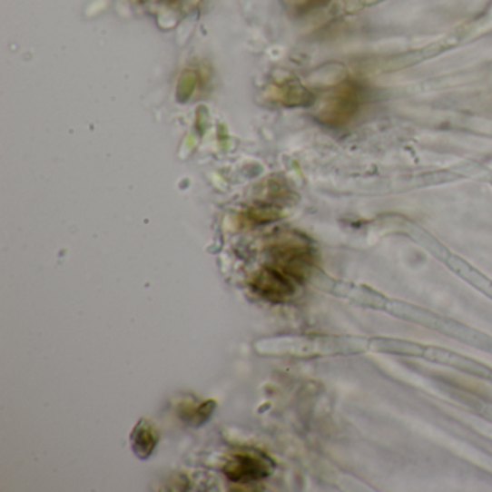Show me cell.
Segmentation results:
<instances>
[{"instance_id":"1","label":"cell","mask_w":492,"mask_h":492,"mask_svg":"<svg viewBox=\"0 0 492 492\" xmlns=\"http://www.w3.org/2000/svg\"><path fill=\"white\" fill-rule=\"evenodd\" d=\"M271 266L302 285L317 268L318 253L305 234L293 230H281L271 237L268 247Z\"/></svg>"},{"instance_id":"2","label":"cell","mask_w":492,"mask_h":492,"mask_svg":"<svg viewBox=\"0 0 492 492\" xmlns=\"http://www.w3.org/2000/svg\"><path fill=\"white\" fill-rule=\"evenodd\" d=\"M369 102V88L359 78L347 77L330 88L318 110L320 123L330 129H344L354 123Z\"/></svg>"},{"instance_id":"3","label":"cell","mask_w":492,"mask_h":492,"mask_svg":"<svg viewBox=\"0 0 492 492\" xmlns=\"http://www.w3.org/2000/svg\"><path fill=\"white\" fill-rule=\"evenodd\" d=\"M225 477L239 486H251L269 478L274 471V462L261 450H244L234 454L224 465Z\"/></svg>"},{"instance_id":"4","label":"cell","mask_w":492,"mask_h":492,"mask_svg":"<svg viewBox=\"0 0 492 492\" xmlns=\"http://www.w3.org/2000/svg\"><path fill=\"white\" fill-rule=\"evenodd\" d=\"M295 280L274 266H264L250 278V288L259 298L271 303H285L296 293Z\"/></svg>"},{"instance_id":"5","label":"cell","mask_w":492,"mask_h":492,"mask_svg":"<svg viewBox=\"0 0 492 492\" xmlns=\"http://www.w3.org/2000/svg\"><path fill=\"white\" fill-rule=\"evenodd\" d=\"M268 94L269 99L285 107L310 106L313 103L310 90L302 83L290 78L271 84Z\"/></svg>"},{"instance_id":"6","label":"cell","mask_w":492,"mask_h":492,"mask_svg":"<svg viewBox=\"0 0 492 492\" xmlns=\"http://www.w3.org/2000/svg\"><path fill=\"white\" fill-rule=\"evenodd\" d=\"M159 438L161 437H159L158 428L153 425V422H151L148 418H142L134 425L133 430L131 433V445L133 454L141 461H146L155 452Z\"/></svg>"},{"instance_id":"7","label":"cell","mask_w":492,"mask_h":492,"mask_svg":"<svg viewBox=\"0 0 492 492\" xmlns=\"http://www.w3.org/2000/svg\"><path fill=\"white\" fill-rule=\"evenodd\" d=\"M283 217V208L276 202H257L241 214V221L249 225H263Z\"/></svg>"},{"instance_id":"8","label":"cell","mask_w":492,"mask_h":492,"mask_svg":"<svg viewBox=\"0 0 492 492\" xmlns=\"http://www.w3.org/2000/svg\"><path fill=\"white\" fill-rule=\"evenodd\" d=\"M215 408H217V401H202L201 405H198V408H193L191 411H185L182 418H187L188 422L192 423L193 426L204 425L212 418Z\"/></svg>"},{"instance_id":"9","label":"cell","mask_w":492,"mask_h":492,"mask_svg":"<svg viewBox=\"0 0 492 492\" xmlns=\"http://www.w3.org/2000/svg\"><path fill=\"white\" fill-rule=\"evenodd\" d=\"M330 0H285L289 11L295 15H306L327 6Z\"/></svg>"}]
</instances>
